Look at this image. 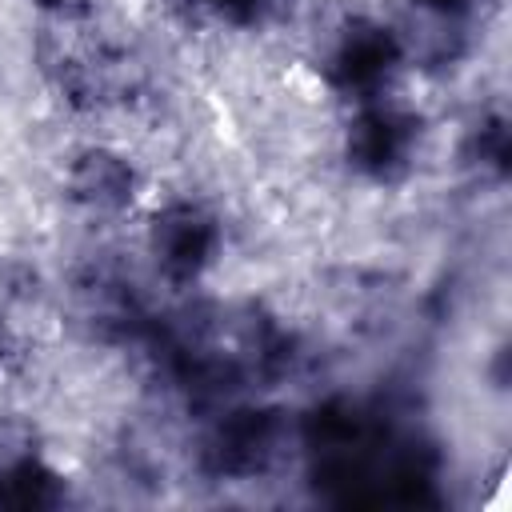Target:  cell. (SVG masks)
Here are the masks:
<instances>
[{
	"instance_id": "obj_4",
	"label": "cell",
	"mask_w": 512,
	"mask_h": 512,
	"mask_svg": "<svg viewBox=\"0 0 512 512\" xmlns=\"http://www.w3.org/2000/svg\"><path fill=\"white\" fill-rule=\"evenodd\" d=\"M40 8H48L52 16H60V20H76V16H84L88 8H92V0H36Z\"/></svg>"
},
{
	"instance_id": "obj_1",
	"label": "cell",
	"mask_w": 512,
	"mask_h": 512,
	"mask_svg": "<svg viewBox=\"0 0 512 512\" xmlns=\"http://www.w3.org/2000/svg\"><path fill=\"white\" fill-rule=\"evenodd\" d=\"M216 244H220V228L216 220L196 208V204H168L164 212L152 216V228H148V252L160 268L164 280L172 284H188L196 280L212 256H216Z\"/></svg>"
},
{
	"instance_id": "obj_2",
	"label": "cell",
	"mask_w": 512,
	"mask_h": 512,
	"mask_svg": "<svg viewBox=\"0 0 512 512\" xmlns=\"http://www.w3.org/2000/svg\"><path fill=\"white\" fill-rule=\"evenodd\" d=\"M64 192L80 212L116 216L136 196V172L112 148H84L72 156V164L64 172Z\"/></svg>"
},
{
	"instance_id": "obj_3",
	"label": "cell",
	"mask_w": 512,
	"mask_h": 512,
	"mask_svg": "<svg viewBox=\"0 0 512 512\" xmlns=\"http://www.w3.org/2000/svg\"><path fill=\"white\" fill-rule=\"evenodd\" d=\"M56 500V476L40 460H12L0 468V504L32 508Z\"/></svg>"
}]
</instances>
